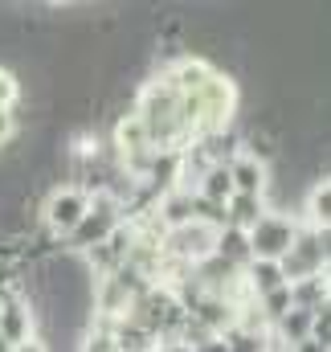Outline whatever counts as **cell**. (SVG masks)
<instances>
[{
	"label": "cell",
	"instance_id": "1",
	"mask_svg": "<svg viewBox=\"0 0 331 352\" xmlns=\"http://www.w3.org/2000/svg\"><path fill=\"white\" fill-rule=\"evenodd\" d=\"M246 238H249V254H253V263H282V258L290 254L299 230H295L290 217H282V213H266Z\"/></svg>",
	"mask_w": 331,
	"mask_h": 352
},
{
	"label": "cell",
	"instance_id": "2",
	"mask_svg": "<svg viewBox=\"0 0 331 352\" xmlns=\"http://www.w3.org/2000/svg\"><path fill=\"white\" fill-rule=\"evenodd\" d=\"M86 213H90V197H86L82 188H54V192L45 197L41 221H45L54 234H66V238H70Z\"/></svg>",
	"mask_w": 331,
	"mask_h": 352
},
{
	"label": "cell",
	"instance_id": "3",
	"mask_svg": "<svg viewBox=\"0 0 331 352\" xmlns=\"http://www.w3.org/2000/svg\"><path fill=\"white\" fill-rule=\"evenodd\" d=\"M115 230H119V201H115V197H98V201L90 205V213L78 221V230L70 234V242H74V250H94V246H102Z\"/></svg>",
	"mask_w": 331,
	"mask_h": 352
},
{
	"label": "cell",
	"instance_id": "4",
	"mask_svg": "<svg viewBox=\"0 0 331 352\" xmlns=\"http://www.w3.org/2000/svg\"><path fill=\"white\" fill-rule=\"evenodd\" d=\"M323 250H319V238L315 234H299L295 238V246H290V254L282 258V274H286V287L290 283H303V278H319V270H323Z\"/></svg>",
	"mask_w": 331,
	"mask_h": 352
},
{
	"label": "cell",
	"instance_id": "5",
	"mask_svg": "<svg viewBox=\"0 0 331 352\" xmlns=\"http://www.w3.org/2000/svg\"><path fill=\"white\" fill-rule=\"evenodd\" d=\"M29 332H33L29 299L25 295H4V303H0V336L8 340V349L29 344Z\"/></svg>",
	"mask_w": 331,
	"mask_h": 352
},
{
	"label": "cell",
	"instance_id": "6",
	"mask_svg": "<svg viewBox=\"0 0 331 352\" xmlns=\"http://www.w3.org/2000/svg\"><path fill=\"white\" fill-rule=\"evenodd\" d=\"M229 168V180H233V192H242V197H262L266 192V164L262 160H253V156H238V160H229L225 164Z\"/></svg>",
	"mask_w": 331,
	"mask_h": 352
},
{
	"label": "cell",
	"instance_id": "7",
	"mask_svg": "<svg viewBox=\"0 0 331 352\" xmlns=\"http://www.w3.org/2000/svg\"><path fill=\"white\" fill-rule=\"evenodd\" d=\"M225 217H229V230L249 234V230L266 217V205H262V197H242V192H233V197L225 201Z\"/></svg>",
	"mask_w": 331,
	"mask_h": 352
},
{
	"label": "cell",
	"instance_id": "8",
	"mask_svg": "<svg viewBox=\"0 0 331 352\" xmlns=\"http://www.w3.org/2000/svg\"><path fill=\"white\" fill-rule=\"evenodd\" d=\"M213 258H221L225 266H249L253 263V254H249V238L242 230H221L217 234V242H213Z\"/></svg>",
	"mask_w": 331,
	"mask_h": 352
},
{
	"label": "cell",
	"instance_id": "9",
	"mask_svg": "<svg viewBox=\"0 0 331 352\" xmlns=\"http://www.w3.org/2000/svg\"><path fill=\"white\" fill-rule=\"evenodd\" d=\"M196 197L225 205V201L233 197V180H229V168H225V164H213V168H205V180H201V192H196Z\"/></svg>",
	"mask_w": 331,
	"mask_h": 352
},
{
	"label": "cell",
	"instance_id": "10",
	"mask_svg": "<svg viewBox=\"0 0 331 352\" xmlns=\"http://www.w3.org/2000/svg\"><path fill=\"white\" fill-rule=\"evenodd\" d=\"M278 287H286L282 266L278 263H249V291H258V299L270 295V291H278Z\"/></svg>",
	"mask_w": 331,
	"mask_h": 352
},
{
	"label": "cell",
	"instance_id": "11",
	"mask_svg": "<svg viewBox=\"0 0 331 352\" xmlns=\"http://www.w3.org/2000/svg\"><path fill=\"white\" fill-rule=\"evenodd\" d=\"M278 324H282V336H286L290 344H303V340H311L315 316H311V311H295V307H290V311H286V316H282Z\"/></svg>",
	"mask_w": 331,
	"mask_h": 352
},
{
	"label": "cell",
	"instance_id": "12",
	"mask_svg": "<svg viewBox=\"0 0 331 352\" xmlns=\"http://www.w3.org/2000/svg\"><path fill=\"white\" fill-rule=\"evenodd\" d=\"M307 209H311V221H315L319 230H331V184H319V188L311 192Z\"/></svg>",
	"mask_w": 331,
	"mask_h": 352
},
{
	"label": "cell",
	"instance_id": "13",
	"mask_svg": "<svg viewBox=\"0 0 331 352\" xmlns=\"http://www.w3.org/2000/svg\"><path fill=\"white\" fill-rule=\"evenodd\" d=\"M225 349H229V352H266V340H262V336H253V332H242V328H238V332H229V336H225Z\"/></svg>",
	"mask_w": 331,
	"mask_h": 352
},
{
	"label": "cell",
	"instance_id": "14",
	"mask_svg": "<svg viewBox=\"0 0 331 352\" xmlns=\"http://www.w3.org/2000/svg\"><path fill=\"white\" fill-rule=\"evenodd\" d=\"M262 303H266V316H274V320H282V316L290 311V287H278V291H270V295H262Z\"/></svg>",
	"mask_w": 331,
	"mask_h": 352
},
{
	"label": "cell",
	"instance_id": "15",
	"mask_svg": "<svg viewBox=\"0 0 331 352\" xmlns=\"http://www.w3.org/2000/svg\"><path fill=\"white\" fill-rule=\"evenodd\" d=\"M12 102H16V78L0 70V111H12Z\"/></svg>",
	"mask_w": 331,
	"mask_h": 352
},
{
	"label": "cell",
	"instance_id": "16",
	"mask_svg": "<svg viewBox=\"0 0 331 352\" xmlns=\"http://www.w3.org/2000/svg\"><path fill=\"white\" fill-rule=\"evenodd\" d=\"M86 352H119V349H115V336H111V328L94 332V336L86 340Z\"/></svg>",
	"mask_w": 331,
	"mask_h": 352
},
{
	"label": "cell",
	"instance_id": "17",
	"mask_svg": "<svg viewBox=\"0 0 331 352\" xmlns=\"http://www.w3.org/2000/svg\"><path fill=\"white\" fill-rule=\"evenodd\" d=\"M12 140V111H0V144Z\"/></svg>",
	"mask_w": 331,
	"mask_h": 352
},
{
	"label": "cell",
	"instance_id": "18",
	"mask_svg": "<svg viewBox=\"0 0 331 352\" xmlns=\"http://www.w3.org/2000/svg\"><path fill=\"white\" fill-rule=\"evenodd\" d=\"M188 352H229V349H225V340H217V336H213V340H205V344H192Z\"/></svg>",
	"mask_w": 331,
	"mask_h": 352
},
{
	"label": "cell",
	"instance_id": "19",
	"mask_svg": "<svg viewBox=\"0 0 331 352\" xmlns=\"http://www.w3.org/2000/svg\"><path fill=\"white\" fill-rule=\"evenodd\" d=\"M12 352H45V344H37V340H29V344H16Z\"/></svg>",
	"mask_w": 331,
	"mask_h": 352
},
{
	"label": "cell",
	"instance_id": "20",
	"mask_svg": "<svg viewBox=\"0 0 331 352\" xmlns=\"http://www.w3.org/2000/svg\"><path fill=\"white\" fill-rule=\"evenodd\" d=\"M0 352H12V349H8V340H4V336H0Z\"/></svg>",
	"mask_w": 331,
	"mask_h": 352
},
{
	"label": "cell",
	"instance_id": "21",
	"mask_svg": "<svg viewBox=\"0 0 331 352\" xmlns=\"http://www.w3.org/2000/svg\"><path fill=\"white\" fill-rule=\"evenodd\" d=\"M0 303H4V291H0Z\"/></svg>",
	"mask_w": 331,
	"mask_h": 352
},
{
	"label": "cell",
	"instance_id": "22",
	"mask_svg": "<svg viewBox=\"0 0 331 352\" xmlns=\"http://www.w3.org/2000/svg\"><path fill=\"white\" fill-rule=\"evenodd\" d=\"M328 295H331V287H328Z\"/></svg>",
	"mask_w": 331,
	"mask_h": 352
}]
</instances>
